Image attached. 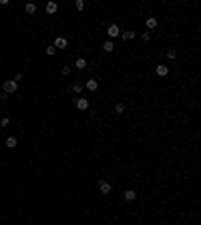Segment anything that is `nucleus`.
<instances>
[{"instance_id": "nucleus-1", "label": "nucleus", "mask_w": 201, "mask_h": 225, "mask_svg": "<svg viewBox=\"0 0 201 225\" xmlns=\"http://www.w3.org/2000/svg\"><path fill=\"white\" fill-rule=\"evenodd\" d=\"M2 88H4V93H6V94H12V93H16L18 82H16V80H6V82L2 85Z\"/></svg>"}, {"instance_id": "nucleus-2", "label": "nucleus", "mask_w": 201, "mask_h": 225, "mask_svg": "<svg viewBox=\"0 0 201 225\" xmlns=\"http://www.w3.org/2000/svg\"><path fill=\"white\" fill-rule=\"evenodd\" d=\"M76 109H79V111H87L88 109V100L85 99V97H79V99H76Z\"/></svg>"}, {"instance_id": "nucleus-3", "label": "nucleus", "mask_w": 201, "mask_h": 225, "mask_svg": "<svg viewBox=\"0 0 201 225\" xmlns=\"http://www.w3.org/2000/svg\"><path fill=\"white\" fill-rule=\"evenodd\" d=\"M67 44H68V42H67V38L58 36V38L54 40V44H52V46H54V48H60V50H62V48H67Z\"/></svg>"}, {"instance_id": "nucleus-4", "label": "nucleus", "mask_w": 201, "mask_h": 225, "mask_svg": "<svg viewBox=\"0 0 201 225\" xmlns=\"http://www.w3.org/2000/svg\"><path fill=\"white\" fill-rule=\"evenodd\" d=\"M99 189H100V193H103V195H109V193H111V185H109V181H100V183H99Z\"/></svg>"}, {"instance_id": "nucleus-5", "label": "nucleus", "mask_w": 201, "mask_h": 225, "mask_svg": "<svg viewBox=\"0 0 201 225\" xmlns=\"http://www.w3.org/2000/svg\"><path fill=\"white\" fill-rule=\"evenodd\" d=\"M107 32H109V36H111V38H115V36H119V34H121V30H119V26H117V24H111Z\"/></svg>"}, {"instance_id": "nucleus-6", "label": "nucleus", "mask_w": 201, "mask_h": 225, "mask_svg": "<svg viewBox=\"0 0 201 225\" xmlns=\"http://www.w3.org/2000/svg\"><path fill=\"white\" fill-rule=\"evenodd\" d=\"M44 10H46L48 14H54L56 10H58V6H56V2H46V6H44Z\"/></svg>"}, {"instance_id": "nucleus-7", "label": "nucleus", "mask_w": 201, "mask_h": 225, "mask_svg": "<svg viewBox=\"0 0 201 225\" xmlns=\"http://www.w3.org/2000/svg\"><path fill=\"white\" fill-rule=\"evenodd\" d=\"M167 73H169V68L165 64H157V74L159 76H167Z\"/></svg>"}, {"instance_id": "nucleus-8", "label": "nucleus", "mask_w": 201, "mask_h": 225, "mask_svg": "<svg viewBox=\"0 0 201 225\" xmlns=\"http://www.w3.org/2000/svg\"><path fill=\"white\" fill-rule=\"evenodd\" d=\"M85 86H87L88 91H97V88H99V82L91 79V80H87V85H85Z\"/></svg>"}, {"instance_id": "nucleus-9", "label": "nucleus", "mask_w": 201, "mask_h": 225, "mask_svg": "<svg viewBox=\"0 0 201 225\" xmlns=\"http://www.w3.org/2000/svg\"><path fill=\"white\" fill-rule=\"evenodd\" d=\"M103 50H105V52H113V50H115V44L111 42V40H107V42L103 44Z\"/></svg>"}, {"instance_id": "nucleus-10", "label": "nucleus", "mask_w": 201, "mask_h": 225, "mask_svg": "<svg viewBox=\"0 0 201 225\" xmlns=\"http://www.w3.org/2000/svg\"><path fill=\"white\" fill-rule=\"evenodd\" d=\"M135 197H137V193H135L133 189H129V191H125V199H127V201H135Z\"/></svg>"}, {"instance_id": "nucleus-11", "label": "nucleus", "mask_w": 201, "mask_h": 225, "mask_svg": "<svg viewBox=\"0 0 201 225\" xmlns=\"http://www.w3.org/2000/svg\"><path fill=\"white\" fill-rule=\"evenodd\" d=\"M24 10H26L28 14H34V12H36V4H32V2H28L26 6H24Z\"/></svg>"}, {"instance_id": "nucleus-12", "label": "nucleus", "mask_w": 201, "mask_h": 225, "mask_svg": "<svg viewBox=\"0 0 201 225\" xmlns=\"http://www.w3.org/2000/svg\"><path fill=\"white\" fill-rule=\"evenodd\" d=\"M16 145H18V141L14 139V137H8V139H6V147H10V149H14V147H16Z\"/></svg>"}, {"instance_id": "nucleus-13", "label": "nucleus", "mask_w": 201, "mask_h": 225, "mask_svg": "<svg viewBox=\"0 0 201 225\" xmlns=\"http://www.w3.org/2000/svg\"><path fill=\"white\" fill-rule=\"evenodd\" d=\"M131 38H135V32H133V30H127V32H123V40H131Z\"/></svg>"}, {"instance_id": "nucleus-14", "label": "nucleus", "mask_w": 201, "mask_h": 225, "mask_svg": "<svg viewBox=\"0 0 201 225\" xmlns=\"http://www.w3.org/2000/svg\"><path fill=\"white\" fill-rule=\"evenodd\" d=\"M74 64H76V68H85V66H87V60H85V58H76Z\"/></svg>"}, {"instance_id": "nucleus-15", "label": "nucleus", "mask_w": 201, "mask_h": 225, "mask_svg": "<svg viewBox=\"0 0 201 225\" xmlns=\"http://www.w3.org/2000/svg\"><path fill=\"white\" fill-rule=\"evenodd\" d=\"M157 26V18H149L147 20V28H155Z\"/></svg>"}, {"instance_id": "nucleus-16", "label": "nucleus", "mask_w": 201, "mask_h": 225, "mask_svg": "<svg viewBox=\"0 0 201 225\" xmlns=\"http://www.w3.org/2000/svg\"><path fill=\"white\" fill-rule=\"evenodd\" d=\"M82 88H85V86L80 85V82H76V85L73 86V91H74V93H80V91H82Z\"/></svg>"}, {"instance_id": "nucleus-17", "label": "nucleus", "mask_w": 201, "mask_h": 225, "mask_svg": "<svg viewBox=\"0 0 201 225\" xmlns=\"http://www.w3.org/2000/svg\"><path fill=\"white\" fill-rule=\"evenodd\" d=\"M115 111H117V112H119V115H121V112L125 111V105H123V103H119V105L115 106Z\"/></svg>"}, {"instance_id": "nucleus-18", "label": "nucleus", "mask_w": 201, "mask_h": 225, "mask_svg": "<svg viewBox=\"0 0 201 225\" xmlns=\"http://www.w3.org/2000/svg\"><path fill=\"white\" fill-rule=\"evenodd\" d=\"M54 52H56V48H54V46H46V54H48V56H52Z\"/></svg>"}, {"instance_id": "nucleus-19", "label": "nucleus", "mask_w": 201, "mask_h": 225, "mask_svg": "<svg viewBox=\"0 0 201 225\" xmlns=\"http://www.w3.org/2000/svg\"><path fill=\"white\" fill-rule=\"evenodd\" d=\"M85 8V2L82 0H76V10H82Z\"/></svg>"}, {"instance_id": "nucleus-20", "label": "nucleus", "mask_w": 201, "mask_h": 225, "mask_svg": "<svg viewBox=\"0 0 201 225\" xmlns=\"http://www.w3.org/2000/svg\"><path fill=\"white\" fill-rule=\"evenodd\" d=\"M175 56H177V52H175V50H169V52H167V58H171V60H173Z\"/></svg>"}, {"instance_id": "nucleus-21", "label": "nucleus", "mask_w": 201, "mask_h": 225, "mask_svg": "<svg viewBox=\"0 0 201 225\" xmlns=\"http://www.w3.org/2000/svg\"><path fill=\"white\" fill-rule=\"evenodd\" d=\"M8 125H10V121H8V119H2V121H0V127H8Z\"/></svg>"}, {"instance_id": "nucleus-22", "label": "nucleus", "mask_w": 201, "mask_h": 225, "mask_svg": "<svg viewBox=\"0 0 201 225\" xmlns=\"http://www.w3.org/2000/svg\"><path fill=\"white\" fill-rule=\"evenodd\" d=\"M70 73V66H62V74H68Z\"/></svg>"}, {"instance_id": "nucleus-23", "label": "nucleus", "mask_w": 201, "mask_h": 225, "mask_svg": "<svg viewBox=\"0 0 201 225\" xmlns=\"http://www.w3.org/2000/svg\"><path fill=\"white\" fill-rule=\"evenodd\" d=\"M0 147H2V143H0Z\"/></svg>"}]
</instances>
